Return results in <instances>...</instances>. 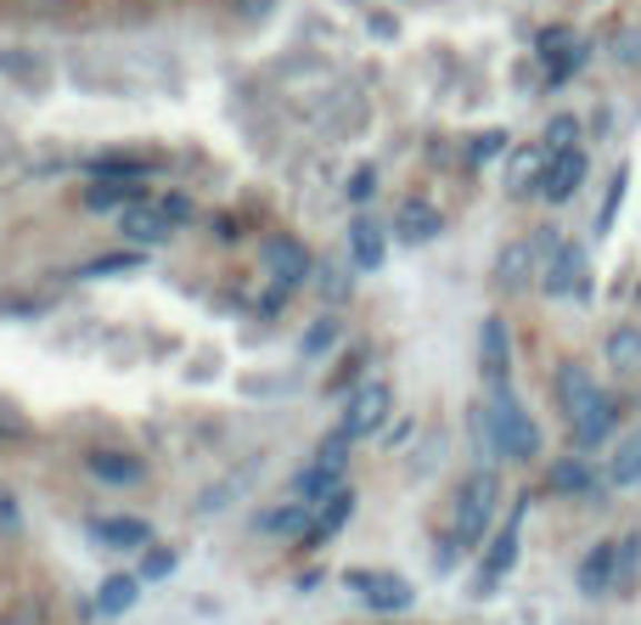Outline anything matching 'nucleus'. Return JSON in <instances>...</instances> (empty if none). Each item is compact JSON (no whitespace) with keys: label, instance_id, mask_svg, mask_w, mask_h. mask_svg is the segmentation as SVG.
Masks as SVG:
<instances>
[{"label":"nucleus","instance_id":"8","mask_svg":"<svg viewBox=\"0 0 641 625\" xmlns=\"http://www.w3.org/2000/svg\"><path fill=\"white\" fill-rule=\"evenodd\" d=\"M558 242V231H540L534 242H507L501 248V259H495V282L507 288V294H523L540 271H545V248Z\"/></svg>","mask_w":641,"mask_h":625},{"label":"nucleus","instance_id":"26","mask_svg":"<svg viewBox=\"0 0 641 625\" xmlns=\"http://www.w3.org/2000/svg\"><path fill=\"white\" fill-rule=\"evenodd\" d=\"M608 479H613V485H641V428L619 439V452H613V463H608Z\"/></svg>","mask_w":641,"mask_h":625},{"label":"nucleus","instance_id":"29","mask_svg":"<svg viewBox=\"0 0 641 625\" xmlns=\"http://www.w3.org/2000/svg\"><path fill=\"white\" fill-rule=\"evenodd\" d=\"M147 265V248H130V254H113V259H90L79 277H119V271H141Z\"/></svg>","mask_w":641,"mask_h":625},{"label":"nucleus","instance_id":"12","mask_svg":"<svg viewBox=\"0 0 641 625\" xmlns=\"http://www.w3.org/2000/svg\"><path fill=\"white\" fill-rule=\"evenodd\" d=\"M349 259H354V271H383V259H389V226H378L372 215H354V220H349Z\"/></svg>","mask_w":641,"mask_h":625},{"label":"nucleus","instance_id":"18","mask_svg":"<svg viewBox=\"0 0 641 625\" xmlns=\"http://www.w3.org/2000/svg\"><path fill=\"white\" fill-rule=\"evenodd\" d=\"M136 204H141V181H90V192H84L90 215H124Z\"/></svg>","mask_w":641,"mask_h":625},{"label":"nucleus","instance_id":"10","mask_svg":"<svg viewBox=\"0 0 641 625\" xmlns=\"http://www.w3.org/2000/svg\"><path fill=\"white\" fill-rule=\"evenodd\" d=\"M479 373L490 389H512V327L501 316H484L479 327Z\"/></svg>","mask_w":641,"mask_h":625},{"label":"nucleus","instance_id":"17","mask_svg":"<svg viewBox=\"0 0 641 625\" xmlns=\"http://www.w3.org/2000/svg\"><path fill=\"white\" fill-rule=\"evenodd\" d=\"M439 209H428V204H400V215H394V242H405V248H417V242H433L439 237Z\"/></svg>","mask_w":641,"mask_h":625},{"label":"nucleus","instance_id":"2","mask_svg":"<svg viewBox=\"0 0 641 625\" xmlns=\"http://www.w3.org/2000/svg\"><path fill=\"white\" fill-rule=\"evenodd\" d=\"M495 507H501V479L490 468L468 474L450 496V547H479L495 524Z\"/></svg>","mask_w":641,"mask_h":625},{"label":"nucleus","instance_id":"21","mask_svg":"<svg viewBox=\"0 0 641 625\" xmlns=\"http://www.w3.org/2000/svg\"><path fill=\"white\" fill-rule=\"evenodd\" d=\"M310 513H316V507H304V502H282V507L259 513L253 529H259V535H310V524H316Z\"/></svg>","mask_w":641,"mask_h":625},{"label":"nucleus","instance_id":"15","mask_svg":"<svg viewBox=\"0 0 641 625\" xmlns=\"http://www.w3.org/2000/svg\"><path fill=\"white\" fill-rule=\"evenodd\" d=\"M619 586V542H597L585 558H580V592L585 597H602Z\"/></svg>","mask_w":641,"mask_h":625},{"label":"nucleus","instance_id":"19","mask_svg":"<svg viewBox=\"0 0 641 625\" xmlns=\"http://www.w3.org/2000/svg\"><path fill=\"white\" fill-rule=\"evenodd\" d=\"M84 468L97 474L102 485H141V479H147L141 457H130V452H90V457H84Z\"/></svg>","mask_w":641,"mask_h":625},{"label":"nucleus","instance_id":"25","mask_svg":"<svg viewBox=\"0 0 641 625\" xmlns=\"http://www.w3.org/2000/svg\"><path fill=\"white\" fill-rule=\"evenodd\" d=\"M253 479H259V457H253V463H242V468H237L226 485H209V490L198 496V513H220V507H231V502H237V496H242Z\"/></svg>","mask_w":641,"mask_h":625},{"label":"nucleus","instance_id":"4","mask_svg":"<svg viewBox=\"0 0 641 625\" xmlns=\"http://www.w3.org/2000/svg\"><path fill=\"white\" fill-rule=\"evenodd\" d=\"M343 474H349V434L338 428L332 439H321L316 463H310V468H299V479H293V496H299L304 507H327V502L343 490Z\"/></svg>","mask_w":641,"mask_h":625},{"label":"nucleus","instance_id":"31","mask_svg":"<svg viewBox=\"0 0 641 625\" xmlns=\"http://www.w3.org/2000/svg\"><path fill=\"white\" fill-rule=\"evenodd\" d=\"M540 147H545V152H574V147H580V125H574V119H552Z\"/></svg>","mask_w":641,"mask_h":625},{"label":"nucleus","instance_id":"3","mask_svg":"<svg viewBox=\"0 0 641 625\" xmlns=\"http://www.w3.org/2000/svg\"><path fill=\"white\" fill-rule=\"evenodd\" d=\"M484 439L495 445V452L507 463H529L540 452V428L534 417L512 400V389H490V411H484Z\"/></svg>","mask_w":641,"mask_h":625},{"label":"nucleus","instance_id":"5","mask_svg":"<svg viewBox=\"0 0 641 625\" xmlns=\"http://www.w3.org/2000/svg\"><path fill=\"white\" fill-rule=\"evenodd\" d=\"M540 288H545V299H585V288H591V271H585V248L558 237L552 248H545V271H540Z\"/></svg>","mask_w":641,"mask_h":625},{"label":"nucleus","instance_id":"7","mask_svg":"<svg viewBox=\"0 0 641 625\" xmlns=\"http://www.w3.org/2000/svg\"><path fill=\"white\" fill-rule=\"evenodd\" d=\"M259 265H264V277H270V288H277V294L304 288V282H310V271H316L310 248H304V242H293V237H270V242L259 248Z\"/></svg>","mask_w":641,"mask_h":625},{"label":"nucleus","instance_id":"23","mask_svg":"<svg viewBox=\"0 0 641 625\" xmlns=\"http://www.w3.org/2000/svg\"><path fill=\"white\" fill-rule=\"evenodd\" d=\"M349 518H354V490H338L327 507H316V524H310L304 542H310V547H316V542H332V535H338Z\"/></svg>","mask_w":641,"mask_h":625},{"label":"nucleus","instance_id":"35","mask_svg":"<svg viewBox=\"0 0 641 625\" xmlns=\"http://www.w3.org/2000/svg\"><path fill=\"white\" fill-rule=\"evenodd\" d=\"M141 575H147V581H163V575H174V553H169V547H152V553L141 558Z\"/></svg>","mask_w":641,"mask_h":625},{"label":"nucleus","instance_id":"34","mask_svg":"<svg viewBox=\"0 0 641 625\" xmlns=\"http://www.w3.org/2000/svg\"><path fill=\"white\" fill-rule=\"evenodd\" d=\"M158 215H163L169 226H187V220H192V198H180V192H169V198H158Z\"/></svg>","mask_w":641,"mask_h":625},{"label":"nucleus","instance_id":"11","mask_svg":"<svg viewBox=\"0 0 641 625\" xmlns=\"http://www.w3.org/2000/svg\"><path fill=\"white\" fill-rule=\"evenodd\" d=\"M540 57H545V79H552V85H563V79H574L580 68H585V40L574 34V29H540Z\"/></svg>","mask_w":641,"mask_h":625},{"label":"nucleus","instance_id":"36","mask_svg":"<svg viewBox=\"0 0 641 625\" xmlns=\"http://www.w3.org/2000/svg\"><path fill=\"white\" fill-rule=\"evenodd\" d=\"M624 181H630V175L619 169V175H613V187H608V209H602V220H597L602 231H608V226H613V215H619V198H624Z\"/></svg>","mask_w":641,"mask_h":625},{"label":"nucleus","instance_id":"14","mask_svg":"<svg viewBox=\"0 0 641 625\" xmlns=\"http://www.w3.org/2000/svg\"><path fill=\"white\" fill-rule=\"evenodd\" d=\"M585 152L574 147V152H552V163H545V181H540V198L545 204H569L580 187H585Z\"/></svg>","mask_w":641,"mask_h":625},{"label":"nucleus","instance_id":"39","mask_svg":"<svg viewBox=\"0 0 641 625\" xmlns=\"http://www.w3.org/2000/svg\"><path fill=\"white\" fill-rule=\"evenodd\" d=\"M383 625H405V619H383Z\"/></svg>","mask_w":641,"mask_h":625},{"label":"nucleus","instance_id":"32","mask_svg":"<svg viewBox=\"0 0 641 625\" xmlns=\"http://www.w3.org/2000/svg\"><path fill=\"white\" fill-rule=\"evenodd\" d=\"M0 625H46V608H40L34 597H23V603H12V608H0Z\"/></svg>","mask_w":641,"mask_h":625},{"label":"nucleus","instance_id":"20","mask_svg":"<svg viewBox=\"0 0 641 625\" xmlns=\"http://www.w3.org/2000/svg\"><path fill=\"white\" fill-rule=\"evenodd\" d=\"M97 535L102 547H119V553H136V547H147L152 542V529H147V518H97Z\"/></svg>","mask_w":641,"mask_h":625},{"label":"nucleus","instance_id":"28","mask_svg":"<svg viewBox=\"0 0 641 625\" xmlns=\"http://www.w3.org/2000/svg\"><path fill=\"white\" fill-rule=\"evenodd\" d=\"M338 338H343V321H338V316H316V321L304 327V344H299V349H304V361H316V355H327Z\"/></svg>","mask_w":641,"mask_h":625},{"label":"nucleus","instance_id":"24","mask_svg":"<svg viewBox=\"0 0 641 625\" xmlns=\"http://www.w3.org/2000/svg\"><path fill=\"white\" fill-rule=\"evenodd\" d=\"M136 603H141V581H136V575H108V581L97 586V614H113V619H119V614H130Z\"/></svg>","mask_w":641,"mask_h":625},{"label":"nucleus","instance_id":"9","mask_svg":"<svg viewBox=\"0 0 641 625\" xmlns=\"http://www.w3.org/2000/svg\"><path fill=\"white\" fill-rule=\"evenodd\" d=\"M343 586L365 603V608H378V614H400V608H411V581L405 575H389V569H349L343 575Z\"/></svg>","mask_w":641,"mask_h":625},{"label":"nucleus","instance_id":"22","mask_svg":"<svg viewBox=\"0 0 641 625\" xmlns=\"http://www.w3.org/2000/svg\"><path fill=\"white\" fill-rule=\"evenodd\" d=\"M545 163H552V152H545V147H518V152H512V169H507V187H512V192H540Z\"/></svg>","mask_w":641,"mask_h":625},{"label":"nucleus","instance_id":"13","mask_svg":"<svg viewBox=\"0 0 641 625\" xmlns=\"http://www.w3.org/2000/svg\"><path fill=\"white\" fill-rule=\"evenodd\" d=\"M523 518H529V502H518L512 518L490 535V553H484V575H479V586H495V581L518 564V529H523Z\"/></svg>","mask_w":641,"mask_h":625},{"label":"nucleus","instance_id":"38","mask_svg":"<svg viewBox=\"0 0 641 625\" xmlns=\"http://www.w3.org/2000/svg\"><path fill=\"white\" fill-rule=\"evenodd\" d=\"M237 7H242V12H253V18H259V12H270V7H277V0H237Z\"/></svg>","mask_w":641,"mask_h":625},{"label":"nucleus","instance_id":"27","mask_svg":"<svg viewBox=\"0 0 641 625\" xmlns=\"http://www.w3.org/2000/svg\"><path fill=\"white\" fill-rule=\"evenodd\" d=\"M597 485V474L580 463V457H563V463H552V490L558 496H585Z\"/></svg>","mask_w":641,"mask_h":625},{"label":"nucleus","instance_id":"37","mask_svg":"<svg viewBox=\"0 0 641 625\" xmlns=\"http://www.w3.org/2000/svg\"><path fill=\"white\" fill-rule=\"evenodd\" d=\"M613 51H619V57H624V62H635V57H641V34H624V40H619V46H613Z\"/></svg>","mask_w":641,"mask_h":625},{"label":"nucleus","instance_id":"30","mask_svg":"<svg viewBox=\"0 0 641 625\" xmlns=\"http://www.w3.org/2000/svg\"><path fill=\"white\" fill-rule=\"evenodd\" d=\"M608 355H613V367H635V361H641V333H635V327H619V333L608 338Z\"/></svg>","mask_w":641,"mask_h":625},{"label":"nucleus","instance_id":"33","mask_svg":"<svg viewBox=\"0 0 641 625\" xmlns=\"http://www.w3.org/2000/svg\"><path fill=\"white\" fill-rule=\"evenodd\" d=\"M495 152H507V136H501V130H484V136H479L473 147H468V158H473L479 169H484V163H490Z\"/></svg>","mask_w":641,"mask_h":625},{"label":"nucleus","instance_id":"1","mask_svg":"<svg viewBox=\"0 0 641 625\" xmlns=\"http://www.w3.org/2000/svg\"><path fill=\"white\" fill-rule=\"evenodd\" d=\"M558 400H563L569 423H574V445H580V452H597L602 439H613V428H619V400H613L580 361H563V367H558Z\"/></svg>","mask_w":641,"mask_h":625},{"label":"nucleus","instance_id":"6","mask_svg":"<svg viewBox=\"0 0 641 625\" xmlns=\"http://www.w3.org/2000/svg\"><path fill=\"white\" fill-rule=\"evenodd\" d=\"M389 411H394L389 384L365 378V384H354V389H349V400H343V434H349V439L383 434V428H389Z\"/></svg>","mask_w":641,"mask_h":625},{"label":"nucleus","instance_id":"16","mask_svg":"<svg viewBox=\"0 0 641 625\" xmlns=\"http://www.w3.org/2000/svg\"><path fill=\"white\" fill-rule=\"evenodd\" d=\"M119 231H124V242H136V248H152V242H169V220L158 215V204H136V209H124L119 215Z\"/></svg>","mask_w":641,"mask_h":625}]
</instances>
